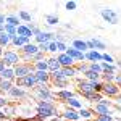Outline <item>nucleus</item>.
<instances>
[{"mask_svg": "<svg viewBox=\"0 0 121 121\" xmlns=\"http://www.w3.org/2000/svg\"><path fill=\"white\" fill-rule=\"evenodd\" d=\"M58 115L56 112V107L53 102H45V100H40L37 103V116L39 120H45V118H50V116H55Z\"/></svg>", "mask_w": 121, "mask_h": 121, "instance_id": "f257e3e1", "label": "nucleus"}, {"mask_svg": "<svg viewBox=\"0 0 121 121\" xmlns=\"http://www.w3.org/2000/svg\"><path fill=\"white\" fill-rule=\"evenodd\" d=\"M32 92L34 95L39 99V102L40 100H45V102H52L53 100V97H55V94L50 91V87L45 86V84H37L34 89H32Z\"/></svg>", "mask_w": 121, "mask_h": 121, "instance_id": "f03ea898", "label": "nucleus"}, {"mask_svg": "<svg viewBox=\"0 0 121 121\" xmlns=\"http://www.w3.org/2000/svg\"><path fill=\"white\" fill-rule=\"evenodd\" d=\"M3 63L7 68H15V66H18L21 63V56H19L18 52H15V50H5V53H3Z\"/></svg>", "mask_w": 121, "mask_h": 121, "instance_id": "7ed1b4c3", "label": "nucleus"}, {"mask_svg": "<svg viewBox=\"0 0 121 121\" xmlns=\"http://www.w3.org/2000/svg\"><path fill=\"white\" fill-rule=\"evenodd\" d=\"M15 82H16L15 86H18V87H21V89H34V87L37 86V79H36L34 73H31V74L24 76V78L16 79Z\"/></svg>", "mask_w": 121, "mask_h": 121, "instance_id": "20e7f679", "label": "nucleus"}, {"mask_svg": "<svg viewBox=\"0 0 121 121\" xmlns=\"http://www.w3.org/2000/svg\"><path fill=\"white\" fill-rule=\"evenodd\" d=\"M21 50V53H23V56H24V60H28V63H31V58L36 55V53H39L40 50H39V45L37 44H34V42H31V44H28V45H24L23 48H19Z\"/></svg>", "mask_w": 121, "mask_h": 121, "instance_id": "39448f33", "label": "nucleus"}, {"mask_svg": "<svg viewBox=\"0 0 121 121\" xmlns=\"http://www.w3.org/2000/svg\"><path fill=\"white\" fill-rule=\"evenodd\" d=\"M121 92V89L116 86L115 82H103V87H102V95L105 97H118Z\"/></svg>", "mask_w": 121, "mask_h": 121, "instance_id": "423d86ee", "label": "nucleus"}, {"mask_svg": "<svg viewBox=\"0 0 121 121\" xmlns=\"http://www.w3.org/2000/svg\"><path fill=\"white\" fill-rule=\"evenodd\" d=\"M100 15H102V18L107 21V23H110V24H118V21H120V15L112 8H102L100 10Z\"/></svg>", "mask_w": 121, "mask_h": 121, "instance_id": "0eeeda50", "label": "nucleus"}, {"mask_svg": "<svg viewBox=\"0 0 121 121\" xmlns=\"http://www.w3.org/2000/svg\"><path fill=\"white\" fill-rule=\"evenodd\" d=\"M13 69H15L16 79H19V78H24V76H28V74H31V73H34V68H32V65H31V63H19V65L15 66Z\"/></svg>", "mask_w": 121, "mask_h": 121, "instance_id": "6e6552de", "label": "nucleus"}, {"mask_svg": "<svg viewBox=\"0 0 121 121\" xmlns=\"http://www.w3.org/2000/svg\"><path fill=\"white\" fill-rule=\"evenodd\" d=\"M55 97L60 100V102H69L71 99H74V92L73 91H69V89H60V91H56Z\"/></svg>", "mask_w": 121, "mask_h": 121, "instance_id": "1a4fd4ad", "label": "nucleus"}, {"mask_svg": "<svg viewBox=\"0 0 121 121\" xmlns=\"http://www.w3.org/2000/svg\"><path fill=\"white\" fill-rule=\"evenodd\" d=\"M56 60H58V63L61 65V68H69V66H74V60L68 55L66 52H65V53H58V55H56Z\"/></svg>", "mask_w": 121, "mask_h": 121, "instance_id": "9d476101", "label": "nucleus"}, {"mask_svg": "<svg viewBox=\"0 0 121 121\" xmlns=\"http://www.w3.org/2000/svg\"><path fill=\"white\" fill-rule=\"evenodd\" d=\"M34 76H36V79H37V84H48L52 82V76L48 71H34Z\"/></svg>", "mask_w": 121, "mask_h": 121, "instance_id": "9b49d317", "label": "nucleus"}, {"mask_svg": "<svg viewBox=\"0 0 121 121\" xmlns=\"http://www.w3.org/2000/svg\"><path fill=\"white\" fill-rule=\"evenodd\" d=\"M36 44H50L53 39H55V34H52V32H45V31H42L39 36H36Z\"/></svg>", "mask_w": 121, "mask_h": 121, "instance_id": "f8f14e48", "label": "nucleus"}, {"mask_svg": "<svg viewBox=\"0 0 121 121\" xmlns=\"http://www.w3.org/2000/svg\"><path fill=\"white\" fill-rule=\"evenodd\" d=\"M66 53L74 60V63H76V61H79V63H84V61H86V55H84L82 52H79V50L73 48V47H69V48L66 50Z\"/></svg>", "mask_w": 121, "mask_h": 121, "instance_id": "ddd939ff", "label": "nucleus"}, {"mask_svg": "<svg viewBox=\"0 0 121 121\" xmlns=\"http://www.w3.org/2000/svg\"><path fill=\"white\" fill-rule=\"evenodd\" d=\"M16 36H19V37H24V39H31L34 37L32 36V29L29 28L28 24H21V26H18V29H16Z\"/></svg>", "mask_w": 121, "mask_h": 121, "instance_id": "4468645a", "label": "nucleus"}, {"mask_svg": "<svg viewBox=\"0 0 121 121\" xmlns=\"http://www.w3.org/2000/svg\"><path fill=\"white\" fill-rule=\"evenodd\" d=\"M86 55V61H91V63H102V53L97 52V50H89Z\"/></svg>", "mask_w": 121, "mask_h": 121, "instance_id": "2eb2a0df", "label": "nucleus"}, {"mask_svg": "<svg viewBox=\"0 0 121 121\" xmlns=\"http://www.w3.org/2000/svg\"><path fill=\"white\" fill-rule=\"evenodd\" d=\"M8 95L11 97V99H26L28 97V92L24 91V89H21V87H18V86H13V89L8 92Z\"/></svg>", "mask_w": 121, "mask_h": 121, "instance_id": "dca6fc26", "label": "nucleus"}, {"mask_svg": "<svg viewBox=\"0 0 121 121\" xmlns=\"http://www.w3.org/2000/svg\"><path fill=\"white\" fill-rule=\"evenodd\" d=\"M47 65H48V73H50V74L61 69V65L58 63L56 56H48V58H47Z\"/></svg>", "mask_w": 121, "mask_h": 121, "instance_id": "f3484780", "label": "nucleus"}, {"mask_svg": "<svg viewBox=\"0 0 121 121\" xmlns=\"http://www.w3.org/2000/svg\"><path fill=\"white\" fill-rule=\"evenodd\" d=\"M63 118H65L66 121H79V112L78 110H74V108H66L65 113H63Z\"/></svg>", "mask_w": 121, "mask_h": 121, "instance_id": "a211bd4d", "label": "nucleus"}, {"mask_svg": "<svg viewBox=\"0 0 121 121\" xmlns=\"http://www.w3.org/2000/svg\"><path fill=\"white\" fill-rule=\"evenodd\" d=\"M87 42V48L89 50H97V52H100L105 48V44H103L102 40H99V39H91V40H86Z\"/></svg>", "mask_w": 121, "mask_h": 121, "instance_id": "6ab92c4d", "label": "nucleus"}, {"mask_svg": "<svg viewBox=\"0 0 121 121\" xmlns=\"http://www.w3.org/2000/svg\"><path fill=\"white\" fill-rule=\"evenodd\" d=\"M0 78H2V79H5V81H11V82H15V81H16L15 69H13V68H5V69L0 73Z\"/></svg>", "mask_w": 121, "mask_h": 121, "instance_id": "aec40b11", "label": "nucleus"}, {"mask_svg": "<svg viewBox=\"0 0 121 121\" xmlns=\"http://www.w3.org/2000/svg\"><path fill=\"white\" fill-rule=\"evenodd\" d=\"M71 47L76 48V50H79V52H82V53H87V52H89V48H87V42L82 40V39H74Z\"/></svg>", "mask_w": 121, "mask_h": 121, "instance_id": "412c9836", "label": "nucleus"}, {"mask_svg": "<svg viewBox=\"0 0 121 121\" xmlns=\"http://www.w3.org/2000/svg\"><path fill=\"white\" fill-rule=\"evenodd\" d=\"M94 112L97 113V116H102V115H112V113H110V107H108V105H103V103H95Z\"/></svg>", "mask_w": 121, "mask_h": 121, "instance_id": "4be33fe9", "label": "nucleus"}, {"mask_svg": "<svg viewBox=\"0 0 121 121\" xmlns=\"http://www.w3.org/2000/svg\"><path fill=\"white\" fill-rule=\"evenodd\" d=\"M28 44H31V39H24V37H19V36H15V37L11 39V45L18 47V48H23Z\"/></svg>", "mask_w": 121, "mask_h": 121, "instance_id": "5701e85b", "label": "nucleus"}, {"mask_svg": "<svg viewBox=\"0 0 121 121\" xmlns=\"http://www.w3.org/2000/svg\"><path fill=\"white\" fill-rule=\"evenodd\" d=\"M84 99L87 100V102H92V103H100L103 100V95L99 92H91V94H86L84 95Z\"/></svg>", "mask_w": 121, "mask_h": 121, "instance_id": "b1692460", "label": "nucleus"}, {"mask_svg": "<svg viewBox=\"0 0 121 121\" xmlns=\"http://www.w3.org/2000/svg\"><path fill=\"white\" fill-rule=\"evenodd\" d=\"M5 24H10V26L18 28V26L23 24V23H21V19H19L18 15H7V18H5Z\"/></svg>", "mask_w": 121, "mask_h": 121, "instance_id": "393cba45", "label": "nucleus"}, {"mask_svg": "<svg viewBox=\"0 0 121 121\" xmlns=\"http://www.w3.org/2000/svg\"><path fill=\"white\" fill-rule=\"evenodd\" d=\"M61 73H63V76H65L66 79H73V78H76V74H79V73H78V69H76V66L61 68Z\"/></svg>", "mask_w": 121, "mask_h": 121, "instance_id": "a878e982", "label": "nucleus"}, {"mask_svg": "<svg viewBox=\"0 0 121 121\" xmlns=\"http://www.w3.org/2000/svg\"><path fill=\"white\" fill-rule=\"evenodd\" d=\"M52 84L55 86V87H61V89H65L69 86V79H66L65 76H61V78H56V79H52Z\"/></svg>", "mask_w": 121, "mask_h": 121, "instance_id": "bb28decb", "label": "nucleus"}, {"mask_svg": "<svg viewBox=\"0 0 121 121\" xmlns=\"http://www.w3.org/2000/svg\"><path fill=\"white\" fill-rule=\"evenodd\" d=\"M82 76H84V79H87V81H100V79H102V74L94 73V71H91V69H87Z\"/></svg>", "mask_w": 121, "mask_h": 121, "instance_id": "cd10ccee", "label": "nucleus"}, {"mask_svg": "<svg viewBox=\"0 0 121 121\" xmlns=\"http://www.w3.org/2000/svg\"><path fill=\"white\" fill-rule=\"evenodd\" d=\"M34 71H48V65H47V58L45 60H40L37 63H32Z\"/></svg>", "mask_w": 121, "mask_h": 121, "instance_id": "c85d7f7f", "label": "nucleus"}, {"mask_svg": "<svg viewBox=\"0 0 121 121\" xmlns=\"http://www.w3.org/2000/svg\"><path fill=\"white\" fill-rule=\"evenodd\" d=\"M18 16L21 21H24V24H29L31 23V19H32V16H31V13L29 11H26V10H19Z\"/></svg>", "mask_w": 121, "mask_h": 121, "instance_id": "c756f323", "label": "nucleus"}, {"mask_svg": "<svg viewBox=\"0 0 121 121\" xmlns=\"http://www.w3.org/2000/svg\"><path fill=\"white\" fill-rule=\"evenodd\" d=\"M11 44V37H10L7 32H3V34H0V47H8Z\"/></svg>", "mask_w": 121, "mask_h": 121, "instance_id": "7c9ffc66", "label": "nucleus"}, {"mask_svg": "<svg viewBox=\"0 0 121 121\" xmlns=\"http://www.w3.org/2000/svg\"><path fill=\"white\" fill-rule=\"evenodd\" d=\"M68 107H69V108H74V110H81V108H82V102L78 100L74 97V99H71V100L68 102Z\"/></svg>", "mask_w": 121, "mask_h": 121, "instance_id": "2f4dec72", "label": "nucleus"}, {"mask_svg": "<svg viewBox=\"0 0 121 121\" xmlns=\"http://www.w3.org/2000/svg\"><path fill=\"white\" fill-rule=\"evenodd\" d=\"M45 21H47V24H50V26H56V24L60 23V18H58L56 15H47Z\"/></svg>", "mask_w": 121, "mask_h": 121, "instance_id": "473e14b6", "label": "nucleus"}, {"mask_svg": "<svg viewBox=\"0 0 121 121\" xmlns=\"http://www.w3.org/2000/svg\"><path fill=\"white\" fill-rule=\"evenodd\" d=\"M102 71L103 73H113V74H116V66L108 65V63H103L102 61Z\"/></svg>", "mask_w": 121, "mask_h": 121, "instance_id": "72a5a7b5", "label": "nucleus"}, {"mask_svg": "<svg viewBox=\"0 0 121 121\" xmlns=\"http://www.w3.org/2000/svg\"><path fill=\"white\" fill-rule=\"evenodd\" d=\"M79 116H81V118H86V120H91V118H92V110H89V108H81V110H79Z\"/></svg>", "mask_w": 121, "mask_h": 121, "instance_id": "f704fd0d", "label": "nucleus"}, {"mask_svg": "<svg viewBox=\"0 0 121 121\" xmlns=\"http://www.w3.org/2000/svg\"><path fill=\"white\" fill-rule=\"evenodd\" d=\"M89 69L94 71V73H99V74H102V63H91L89 65Z\"/></svg>", "mask_w": 121, "mask_h": 121, "instance_id": "c9c22d12", "label": "nucleus"}, {"mask_svg": "<svg viewBox=\"0 0 121 121\" xmlns=\"http://www.w3.org/2000/svg\"><path fill=\"white\" fill-rule=\"evenodd\" d=\"M16 29L18 28H15V26H10V24H5V32L8 34L10 37L13 39L15 36H16Z\"/></svg>", "mask_w": 121, "mask_h": 121, "instance_id": "e433bc0d", "label": "nucleus"}, {"mask_svg": "<svg viewBox=\"0 0 121 121\" xmlns=\"http://www.w3.org/2000/svg\"><path fill=\"white\" fill-rule=\"evenodd\" d=\"M103 82H115V74L113 73H102Z\"/></svg>", "mask_w": 121, "mask_h": 121, "instance_id": "4c0bfd02", "label": "nucleus"}, {"mask_svg": "<svg viewBox=\"0 0 121 121\" xmlns=\"http://www.w3.org/2000/svg\"><path fill=\"white\" fill-rule=\"evenodd\" d=\"M40 60H45V53H42V52L36 53V55L31 58V65H32V63H37V61H40Z\"/></svg>", "mask_w": 121, "mask_h": 121, "instance_id": "58836bf2", "label": "nucleus"}, {"mask_svg": "<svg viewBox=\"0 0 121 121\" xmlns=\"http://www.w3.org/2000/svg\"><path fill=\"white\" fill-rule=\"evenodd\" d=\"M102 61L103 63H108V65H113V56L108 55V53H102Z\"/></svg>", "mask_w": 121, "mask_h": 121, "instance_id": "ea45409f", "label": "nucleus"}, {"mask_svg": "<svg viewBox=\"0 0 121 121\" xmlns=\"http://www.w3.org/2000/svg\"><path fill=\"white\" fill-rule=\"evenodd\" d=\"M65 8L68 10V11H73V10L78 8V3H76V2H66V3H65Z\"/></svg>", "mask_w": 121, "mask_h": 121, "instance_id": "a19ab883", "label": "nucleus"}, {"mask_svg": "<svg viewBox=\"0 0 121 121\" xmlns=\"http://www.w3.org/2000/svg\"><path fill=\"white\" fill-rule=\"evenodd\" d=\"M56 48H58V53H65L66 50H68L66 44H63V42H56Z\"/></svg>", "mask_w": 121, "mask_h": 121, "instance_id": "79ce46f5", "label": "nucleus"}, {"mask_svg": "<svg viewBox=\"0 0 121 121\" xmlns=\"http://www.w3.org/2000/svg\"><path fill=\"white\" fill-rule=\"evenodd\" d=\"M48 52H50V53H56V52H58V48H56V42H55V40H52V42L48 44Z\"/></svg>", "mask_w": 121, "mask_h": 121, "instance_id": "37998d69", "label": "nucleus"}, {"mask_svg": "<svg viewBox=\"0 0 121 121\" xmlns=\"http://www.w3.org/2000/svg\"><path fill=\"white\" fill-rule=\"evenodd\" d=\"M76 69H78V73L81 71V73L84 74V73L89 69V65H86V63H79V66H76Z\"/></svg>", "mask_w": 121, "mask_h": 121, "instance_id": "c03bdc74", "label": "nucleus"}, {"mask_svg": "<svg viewBox=\"0 0 121 121\" xmlns=\"http://www.w3.org/2000/svg\"><path fill=\"white\" fill-rule=\"evenodd\" d=\"M95 121H113L112 115H102V116H97Z\"/></svg>", "mask_w": 121, "mask_h": 121, "instance_id": "a18cd8bd", "label": "nucleus"}, {"mask_svg": "<svg viewBox=\"0 0 121 121\" xmlns=\"http://www.w3.org/2000/svg\"><path fill=\"white\" fill-rule=\"evenodd\" d=\"M39 50H40L42 53L48 52V44H39Z\"/></svg>", "mask_w": 121, "mask_h": 121, "instance_id": "49530a36", "label": "nucleus"}, {"mask_svg": "<svg viewBox=\"0 0 121 121\" xmlns=\"http://www.w3.org/2000/svg\"><path fill=\"white\" fill-rule=\"evenodd\" d=\"M7 105H8V100L5 97H0V108H5Z\"/></svg>", "mask_w": 121, "mask_h": 121, "instance_id": "de8ad7c7", "label": "nucleus"}, {"mask_svg": "<svg viewBox=\"0 0 121 121\" xmlns=\"http://www.w3.org/2000/svg\"><path fill=\"white\" fill-rule=\"evenodd\" d=\"M115 84L121 89V74H115Z\"/></svg>", "mask_w": 121, "mask_h": 121, "instance_id": "09e8293b", "label": "nucleus"}, {"mask_svg": "<svg viewBox=\"0 0 121 121\" xmlns=\"http://www.w3.org/2000/svg\"><path fill=\"white\" fill-rule=\"evenodd\" d=\"M5 18H7V16L0 13V26H2V24H5Z\"/></svg>", "mask_w": 121, "mask_h": 121, "instance_id": "8fccbe9b", "label": "nucleus"}, {"mask_svg": "<svg viewBox=\"0 0 121 121\" xmlns=\"http://www.w3.org/2000/svg\"><path fill=\"white\" fill-rule=\"evenodd\" d=\"M0 120H2V121H5V120H7V113H3L2 110H0Z\"/></svg>", "mask_w": 121, "mask_h": 121, "instance_id": "3c124183", "label": "nucleus"}, {"mask_svg": "<svg viewBox=\"0 0 121 121\" xmlns=\"http://www.w3.org/2000/svg\"><path fill=\"white\" fill-rule=\"evenodd\" d=\"M100 103H103V105H108V107H112V102H110V100H107V99H103Z\"/></svg>", "mask_w": 121, "mask_h": 121, "instance_id": "603ef678", "label": "nucleus"}, {"mask_svg": "<svg viewBox=\"0 0 121 121\" xmlns=\"http://www.w3.org/2000/svg\"><path fill=\"white\" fill-rule=\"evenodd\" d=\"M5 68H7V66H5V63H3V60H0V73H2Z\"/></svg>", "mask_w": 121, "mask_h": 121, "instance_id": "864d4df0", "label": "nucleus"}, {"mask_svg": "<svg viewBox=\"0 0 121 121\" xmlns=\"http://www.w3.org/2000/svg\"><path fill=\"white\" fill-rule=\"evenodd\" d=\"M3 53H5V50H3V47H0V60L3 58Z\"/></svg>", "mask_w": 121, "mask_h": 121, "instance_id": "5fc2aeb1", "label": "nucleus"}, {"mask_svg": "<svg viewBox=\"0 0 121 121\" xmlns=\"http://www.w3.org/2000/svg\"><path fill=\"white\" fill-rule=\"evenodd\" d=\"M116 103H120V105H121V95H118V97H116Z\"/></svg>", "mask_w": 121, "mask_h": 121, "instance_id": "6e6d98bb", "label": "nucleus"}, {"mask_svg": "<svg viewBox=\"0 0 121 121\" xmlns=\"http://www.w3.org/2000/svg\"><path fill=\"white\" fill-rule=\"evenodd\" d=\"M118 68H120V69H121V61H118Z\"/></svg>", "mask_w": 121, "mask_h": 121, "instance_id": "4d7b16f0", "label": "nucleus"}, {"mask_svg": "<svg viewBox=\"0 0 121 121\" xmlns=\"http://www.w3.org/2000/svg\"><path fill=\"white\" fill-rule=\"evenodd\" d=\"M53 121H61V120H58V118H53Z\"/></svg>", "mask_w": 121, "mask_h": 121, "instance_id": "13d9d810", "label": "nucleus"}]
</instances>
